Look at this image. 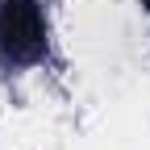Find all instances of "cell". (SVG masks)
<instances>
[{
  "label": "cell",
  "instance_id": "1",
  "mask_svg": "<svg viewBox=\"0 0 150 150\" xmlns=\"http://www.w3.org/2000/svg\"><path fill=\"white\" fill-rule=\"evenodd\" d=\"M46 13L42 0H0V67L25 71L46 59Z\"/></svg>",
  "mask_w": 150,
  "mask_h": 150
},
{
  "label": "cell",
  "instance_id": "2",
  "mask_svg": "<svg viewBox=\"0 0 150 150\" xmlns=\"http://www.w3.org/2000/svg\"><path fill=\"white\" fill-rule=\"evenodd\" d=\"M142 8H146V13H150V0H142Z\"/></svg>",
  "mask_w": 150,
  "mask_h": 150
}]
</instances>
